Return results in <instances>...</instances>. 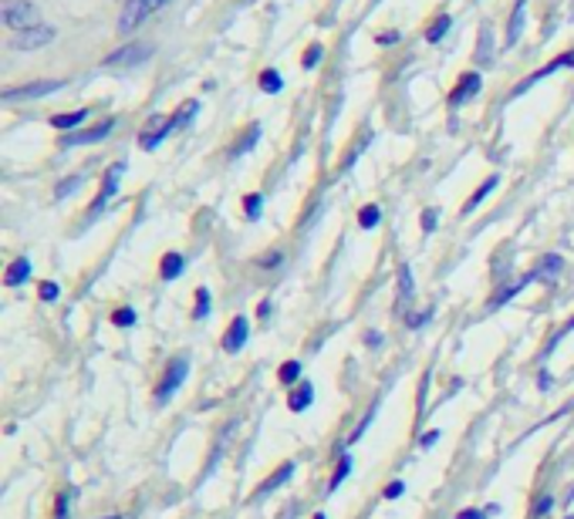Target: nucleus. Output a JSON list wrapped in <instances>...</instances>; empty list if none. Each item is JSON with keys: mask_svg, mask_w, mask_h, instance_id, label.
I'll use <instances>...</instances> for the list:
<instances>
[{"mask_svg": "<svg viewBox=\"0 0 574 519\" xmlns=\"http://www.w3.org/2000/svg\"><path fill=\"white\" fill-rule=\"evenodd\" d=\"M278 377H281V385H294L297 377H301V361H284L281 371H278Z\"/></svg>", "mask_w": 574, "mask_h": 519, "instance_id": "22", "label": "nucleus"}, {"mask_svg": "<svg viewBox=\"0 0 574 519\" xmlns=\"http://www.w3.org/2000/svg\"><path fill=\"white\" fill-rule=\"evenodd\" d=\"M183 267H187L183 253H166L162 263H159V277H162V280H176V277L183 273Z\"/></svg>", "mask_w": 574, "mask_h": 519, "instance_id": "13", "label": "nucleus"}, {"mask_svg": "<svg viewBox=\"0 0 574 519\" xmlns=\"http://www.w3.org/2000/svg\"><path fill=\"white\" fill-rule=\"evenodd\" d=\"M322 61V44H312L307 47V55H304V68H315Z\"/></svg>", "mask_w": 574, "mask_h": 519, "instance_id": "33", "label": "nucleus"}, {"mask_svg": "<svg viewBox=\"0 0 574 519\" xmlns=\"http://www.w3.org/2000/svg\"><path fill=\"white\" fill-rule=\"evenodd\" d=\"M497 185H500V176H491L487 182H483V185L476 189V193L470 196V203H466V213H473V210H476V206H480L483 200H487V196L494 193V189H497Z\"/></svg>", "mask_w": 574, "mask_h": 519, "instance_id": "17", "label": "nucleus"}, {"mask_svg": "<svg viewBox=\"0 0 574 519\" xmlns=\"http://www.w3.org/2000/svg\"><path fill=\"white\" fill-rule=\"evenodd\" d=\"M260 210H263V196H260V193H250V196L244 200V213H247V219H260Z\"/></svg>", "mask_w": 574, "mask_h": 519, "instance_id": "25", "label": "nucleus"}, {"mask_svg": "<svg viewBox=\"0 0 574 519\" xmlns=\"http://www.w3.org/2000/svg\"><path fill=\"white\" fill-rule=\"evenodd\" d=\"M260 88L268 91V94H278V91L284 88V81H281L278 71H263V75H260Z\"/></svg>", "mask_w": 574, "mask_h": 519, "instance_id": "24", "label": "nucleus"}, {"mask_svg": "<svg viewBox=\"0 0 574 519\" xmlns=\"http://www.w3.org/2000/svg\"><path fill=\"white\" fill-rule=\"evenodd\" d=\"M399 283H403V297L409 301V297H413V270H409V267H403V273H399Z\"/></svg>", "mask_w": 574, "mask_h": 519, "instance_id": "35", "label": "nucleus"}, {"mask_svg": "<svg viewBox=\"0 0 574 519\" xmlns=\"http://www.w3.org/2000/svg\"><path fill=\"white\" fill-rule=\"evenodd\" d=\"M567 519H574V516H567Z\"/></svg>", "mask_w": 574, "mask_h": 519, "instance_id": "48", "label": "nucleus"}, {"mask_svg": "<svg viewBox=\"0 0 574 519\" xmlns=\"http://www.w3.org/2000/svg\"><path fill=\"white\" fill-rule=\"evenodd\" d=\"M436 223H439L436 210H426V213H423V229H426V233H432V229H436Z\"/></svg>", "mask_w": 574, "mask_h": 519, "instance_id": "36", "label": "nucleus"}, {"mask_svg": "<svg viewBox=\"0 0 574 519\" xmlns=\"http://www.w3.org/2000/svg\"><path fill=\"white\" fill-rule=\"evenodd\" d=\"M432 317V311H426V314H416V317H409V327H423L426 320Z\"/></svg>", "mask_w": 574, "mask_h": 519, "instance_id": "42", "label": "nucleus"}, {"mask_svg": "<svg viewBox=\"0 0 574 519\" xmlns=\"http://www.w3.org/2000/svg\"><path fill=\"white\" fill-rule=\"evenodd\" d=\"M524 14H527V0H520L514 18H510V27H507V44H517L520 41V31H524Z\"/></svg>", "mask_w": 574, "mask_h": 519, "instance_id": "18", "label": "nucleus"}, {"mask_svg": "<svg viewBox=\"0 0 574 519\" xmlns=\"http://www.w3.org/2000/svg\"><path fill=\"white\" fill-rule=\"evenodd\" d=\"M85 119H88V109L65 112V115H55V119H52V128H58V132H71V128H81Z\"/></svg>", "mask_w": 574, "mask_h": 519, "instance_id": "14", "label": "nucleus"}, {"mask_svg": "<svg viewBox=\"0 0 574 519\" xmlns=\"http://www.w3.org/2000/svg\"><path fill=\"white\" fill-rule=\"evenodd\" d=\"M561 267H564V260L558 253H548L538 267V277H554V273H561Z\"/></svg>", "mask_w": 574, "mask_h": 519, "instance_id": "23", "label": "nucleus"}, {"mask_svg": "<svg viewBox=\"0 0 574 519\" xmlns=\"http://www.w3.org/2000/svg\"><path fill=\"white\" fill-rule=\"evenodd\" d=\"M281 260H284L281 253H268V257H263L260 263H263V267H281Z\"/></svg>", "mask_w": 574, "mask_h": 519, "instance_id": "41", "label": "nucleus"}, {"mask_svg": "<svg viewBox=\"0 0 574 519\" xmlns=\"http://www.w3.org/2000/svg\"><path fill=\"white\" fill-rule=\"evenodd\" d=\"M122 172H125V166H122V162H119V166H112V172L105 176V185H102L99 200L92 203V213H102V206H105V203H109V200L119 193V176H122Z\"/></svg>", "mask_w": 574, "mask_h": 519, "instance_id": "11", "label": "nucleus"}, {"mask_svg": "<svg viewBox=\"0 0 574 519\" xmlns=\"http://www.w3.org/2000/svg\"><path fill=\"white\" fill-rule=\"evenodd\" d=\"M551 506H554V499H551V496H544V499L534 506V512H538V516H548V512H551Z\"/></svg>", "mask_w": 574, "mask_h": 519, "instance_id": "39", "label": "nucleus"}, {"mask_svg": "<svg viewBox=\"0 0 574 519\" xmlns=\"http://www.w3.org/2000/svg\"><path fill=\"white\" fill-rule=\"evenodd\" d=\"M112 324H115V327H132V324H136V311H132V307H119V311L112 314Z\"/></svg>", "mask_w": 574, "mask_h": 519, "instance_id": "29", "label": "nucleus"}, {"mask_svg": "<svg viewBox=\"0 0 574 519\" xmlns=\"http://www.w3.org/2000/svg\"><path fill=\"white\" fill-rule=\"evenodd\" d=\"M112 132H115V119H109V122H102V125H95V128L71 132V135H65L61 142L71 149V146H88V142H102V138H109Z\"/></svg>", "mask_w": 574, "mask_h": 519, "instance_id": "7", "label": "nucleus"}, {"mask_svg": "<svg viewBox=\"0 0 574 519\" xmlns=\"http://www.w3.org/2000/svg\"><path fill=\"white\" fill-rule=\"evenodd\" d=\"M0 21H4L14 34L18 31H31L37 27V4H31V0H4L0 4Z\"/></svg>", "mask_w": 574, "mask_h": 519, "instance_id": "1", "label": "nucleus"}, {"mask_svg": "<svg viewBox=\"0 0 574 519\" xmlns=\"http://www.w3.org/2000/svg\"><path fill=\"white\" fill-rule=\"evenodd\" d=\"M291 476H294V462H284V465H281L278 472H274V476H271L268 483H263V486H260V496H268V493L281 489V486H284V483H288Z\"/></svg>", "mask_w": 574, "mask_h": 519, "instance_id": "15", "label": "nucleus"}, {"mask_svg": "<svg viewBox=\"0 0 574 519\" xmlns=\"http://www.w3.org/2000/svg\"><path fill=\"white\" fill-rule=\"evenodd\" d=\"M169 132H172V119L153 115V119H149V125L143 128V135H139V146H143V149H156V146H159V142H162Z\"/></svg>", "mask_w": 574, "mask_h": 519, "instance_id": "8", "label": "nucleus"}, {"mask_svg": "<svg viewBox=\"0 0 574 519\" xmlns=\"http://www.w3.org/2000/svg\"><path fill=\"white\" fill-rule=\"evenodd\" d=\"M315 519H328V516L325 512H315Z\"/></svg>", "mask_w": 574, "mask_h": 519, "instance_id": "46", "label": "nucleus"}, {"mask_svg": "<svg viewBox=\"0 0 574 519\" xmlns=\"http://www.w3.org/2000/svg\"><path fill=\"white\" fill-rule=\"evenodd\" d=\"M457 519H487V512H483V509H460Z\"/></svg>", "mask_w": 574, "mask_h": 519, "instance_id": "37", "label": "nucleus"}, {"mask_svg": "<svg viewBox=\"0 0 574 519\" xmlns=\"http://www.w3.org/2000/svg\"><path fill=\"white\" fill-rule=\"evenodd\" d=\"M379 223H382V210H379L375 203H372V206H365V210L359 213V226H362V229H375Z\"/></svg>", "mask_w": 574, "mask_h": 519, "instance_id": "21", "label": "nucleus"}, {"mask_svg": "<svg viewBox=\"0 0 574 519\" xmlns=\"http://www.w3.org/2000/svg\"><path fill=\"white\" fill-rule=\"evenodd\" d=\"M55 519H68V496H58V512Z\"/></svg>", "mask_w": 574, "mask_h": 519, "instance_id": "40", "label": "nucleus"}, {"mask_svg": "<svg viewBox=\"0 0 574 519\" xmlns=\"http://www.w3.org/2000/svg\"><path fill=\"white\" fill-rule=\"evenodd\" d=\"M81 182H85V176H71V179H65V182H61V185L55 189V196H58V200L71 196V193H75V189H78Z\"/></svg>", "mask_w": 574, "mask_h": 519, "instance_id": "30", "label": "nucleus"}, {"mask_svg": "<svg viewBox=\"0 0 574 519\" xmlns=\"http://www.w3.org/2000/svg\"><path fill=\"white\" fill-rule=\"evenodd\" d=\"M365 345L369 348H382V335H379V330H365Z\"/></svg>", "mask_w": 574, "mask_h": 519, "instance_id": "38", "label": "nucleus"}, {"mask_svg": "<svg viewBox=\"0 0 574 519\" xmlns=\"http://www.w3.org/2000/svg\"><path fill=\"white\" fill-rule=\"evenodd\" d=\"M312 402H315V388H312V385H301L297 392H291L288 408H291V411H304Z\"/></svg>", "mask_w": 574, "mask_h": 519, "instance_id": "16", "label": "nucleus"}, {"mask_svg": "<svg viewBox=\"0 0 574 519\" xmlns=\"http://www.w3.org/2000/svg\"><path fill=\"white\" fill-rule=\"evenodd\" d=\"M65 81H31V84H21V88H4L0 99L4 102H18V99H44V94H55L61 91Z\"/></svg>", "mask_w": 574, "mask_h": 519, "instance_id": "6", "label": "nucleus"}, {"mask_svg": "<svg viewBox=\"0 0 574 519\" xmlns=\"http://www.w3.org/2000/svg\"><path fill=\"white\" fill-rule=\"evenodd\" d=\"M432 442H439V432H436V429L423 436V445H432Z\"/></svg>", "mask_w": 574, "mask_h": 519, "instance_id": "44", "label": "nucleus"}, {"mask_svg": "<svg viewBox=\"0 0 574 519\" xmlns=\"http://www.w3.org/2000/svg\"><path fill=\"white\" fill-rule=\"evenodd\" d=\"M480 84H483V81H480V75H476V71L463 75V78H460V84H457V88H453V94H450V105H463V102H470L473 94L480 91Z\"/></svg>", "mask_w": 574, "mask_h": 519, "instance_id": "10", "label": "nucleus"}, {"mask_svg": "<svg viewBox=\"0 0 574 519\" xmlns=\"http://www.w3.org/2000/svg\"><path fill=\"white\" fill-rule=\"evenodd\" d=\"M37 297L41 301H58L61 297V287H58V283H52V280H44L41 287H37Z\"/></svg>", "mask_w": 574, "mask_h": 519, "instance_id": "32", "label": "nucleus"}, {"mask_svg": "<svg viewBox=\"0 0 574 519\" xmlns=\"http://www.w3.org/2000/svg\"><path fill=\"white\" fill-rule=\"evenodd\" d=\"M109 519H122V516H109Z\"/></svg>", "mask_w": 574, "mask_h": 519, "instance_id": "47", "label": "nucleus"}, {"mask_svg": "<svg viewBox=\"0 0 574 519\" xmlns=\"http://www.w3.org/2000/svg\"><path fill=\"white\" fill-rule=\"evenodd\" d=\"M450 27H453V18H450V14H443V18H436V21H432V27L426 31V41H429V44H436V41H443Z\"/></svg>", "mask_w": 574, "mask_h": 519, "instance_id": "19", "label": "nucleus"}, {"mask_svg": "<svg viewBox=\"0 0 574 519\" xmlns=\"http://www.w3.org/2000/svg\"><path fill=\"white\" fill-rule=\"evenodd\" d=\"M257 138H260V125H250V128H247V138H240V146L234 149V156H240V153H250V149L257 146Z\"/></svg>", "mask_w": 574, "mask_h": 519, "instance_id": "26", "label": "nucleus"}, {"mask_svg": "<svg viewBox=\"0 0 574 519\" xmlns=\"http://www.w3.org/2000/svg\"><path fill=\"white\" fill-rule=\"evenodd\" d=\"M351 472V455H341L338 459V469H335V476H331V489H338L345 483V476Z\"/></svg>", "mask_w": 574, "mask_h": 519, "instance_id": "27", "label": "nucleus"}, {"mask_svg": "<svg viewBox=\"0 0 574 519\" xmlns=\"http://www.w3.org/2000/svg\"><path fill=\"white\" fill-rule=\"evenodd\" d=\"M538 385H541V388H548V385H551V374H548V371H541V377H538Z\"/></svg>", "mask_w": 574, "mask_h": 519, "instance_id": "45", "label": "nucleus"}, {"mask_svg": "<svg viewBox=\"0 0 574 519\" xmlns=\"http://www.w3.org/2000/svg\"><path fill=\"white\" fill-rule=\"evenodd\" d=\"M196 109H200L196 102H187V105H183L180 112H176V115H172V128H180V125H187V122H190V119L196 115Z\"/></svg>", "mask_w": 574, "mask_h": 519, "instance_id": "28", "label": "nucleus"}, {"mask_svg": "<svg viewBox=\"0 0 574 519\" xmlns=\"http://www.w3.org/2000/svg\"><path fill=\"white\" fill-rule=\"evenodd\" d=\"M169 0H125V8H122V18H119V31L122 34H132L136 31L146 18H153L159 8H166Z\"/></svg>", "mask_w": 574, "mask_h": 519, "instance_id": "2", "label": "nucleus"}, {"mask_svg": "<svg viewBox=\"0 0 574 519\" xmlns=\"http://www.w3.org/2000/svg\"><path fill=\"white\" fill-rule=\"evenodd\" d=\"M247 335H250V324H247L244 314H237V317L230 320V327H227V335H224V351H227V354H237V351L247 345Z\"/></svg>", "mask_w": 574, "mask_h": 519, "instance_id": "9", "label": "nucleus"}, {"mask_svg": "<svg viewBox=\"0 0 574 519\" xmlns=\"http://www.w3.org/2000/svg\"><path fill=\"white\" fill-rule=\"evenodd\" d=\"M149 58H153V44L139 41V44H125V47H119V52H112L102 61V68H136Z\"/></svg>", "mask_w": 574, "mask_h": 519, "instance_id": "3", "label": "nucleus"}, {"mask_svg": "<svg viewBox=\"0 0 574 519\" xmlns=\"http://www.w3.org/2000/svg\"><path fill=\"white\" fill-rule=\"evenodd\" d=\"M395 41H399V34H395V31H389V34L379 37V44H395Z\"/></svg>", "mask_w": 574, "mask_h": 519, "instance_id": "43", "label": "nucleus"}, {"mask_svg": "<svg viewBox=\"0 0 574 519\" xmlns=\"http://www.w3.org/2000/svg\"><path fill=\"white\" fill-rule=\"evenodd\" d=\"M52 41H55V27L37 24V27H31V31H18V34L11 37V47H14V52H37V47L52 44Z\"/></svg>", "mask_w": 574, "mask_h": 519, "instance_id": "5", "label": "nucleus"}, {"mask_svg": "<svg viewBox=\"0 0 574 519\" xmlns=\"http://www.w3.org/2000/svg\"><path fill=\"white\" fill-rule=\"evenodd\" d=\"M187 374H190V361H187V358H172V361L166 364V374H162V382H159L156 398H159V402H169L172 392L187 382Z\"/></svg>", "mask_w": 574, "mask_h": 519, "instance_id": "4", "label": "nucleus"}, {"mask_svg": "<svg viewBox=\"0 0 574 519\" xmlns=\"http://www.w3.org/2000/svg\"><path fill=\"white\" fill-rule=\"evenodd\" d=\"M527 283H531V277H524V280L510 283V287H504V291H500V294H497V297L491 301V307H504V304H507L510 297H517V294H520V291L527 287Z\"/></svg>", "mask_w": 574, "mask_h": 519, "instance_id": "20", "label": "nucleus"}, {"mask_svg": "<svg viewBox=\"0 0 574 519\" xmlns=\"http://www.w3.org/2000/svg\"><path fill=\"white\" fill-rule=\"evenodd\" d=\"M206 314H210V291H206V287H200V291H196V311H193V317H196V320H203Z\"/></svg>", "mask_w": 574, "mask_h": 519, "instance_id": "31", "label": "nucleus"}, {"mask_svg": "<svg viewBox=\"0 0 574 519\" xmlns=\"http://www.w3.org/2000/svg\"><path fill=\"white\" fill-rule=\"evenodd\" d=\"M403 493H406V483H403V479H395V483H389V486H385V493H382V496H385V499H399Z\"/></svg>", "mask_w": 574, "mask_h": 519, "instance_id": "34", "label": "nucleus"}, {"mask_svg": "<svg viewBox=\"0 0 574 519\" xmlns=\"http://www.w3.org/2000/svg\"><path fill=\"white\" fill-rule=\"evenodd\" d=\"M31 277V260L27 257H21V260H14L11 267H8V273H4V283L8 287H21V283Z\"/></svg>", "mask_w": 574, "mask_h": 519, "instance_id": "12", "label": "nucleus"}]
</instances>
